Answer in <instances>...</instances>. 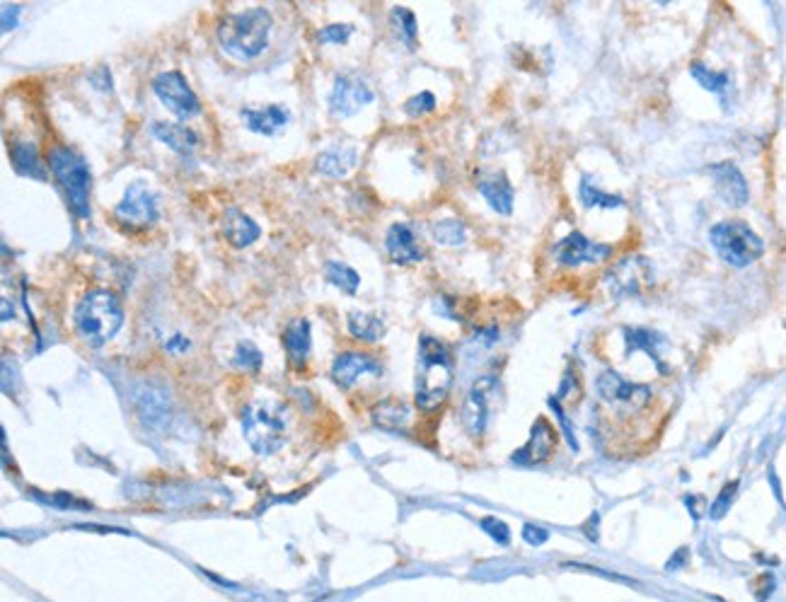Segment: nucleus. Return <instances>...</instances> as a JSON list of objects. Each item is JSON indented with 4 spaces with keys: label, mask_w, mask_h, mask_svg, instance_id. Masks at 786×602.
Here are the masks:
<instances>
[{
    "label": "nucleus",
    "mask_w": 786,
    "mask_h": 602,
    "mask_svg": "<svg viewBox=\"0 0 786 602\" xmlns=\"http://www.w3.org/2000/svg\"><path fill=\"white\" fill-rule=\"evenodd\" d=\"M271 15L264 8H250L242 13L225 15L218 25V44L235 61L250 63L264 54L269 46Z\"/></svg>",
    "instance_id": "nucleus-1"
},
{
    "label": "nucleus",
    "mask_w": 786,
    "mask_h": 602,
    "mask_svg": "<svg viewBox=\"0 0 786 602\" xmlns=\"http://www.w3.org/2000/svg\"><path fill=\"white\" fill-rule=\"evenodd\" d=\"M73 324L78 337L92 349H102L107 341L117 337L124 324V308L112 291H90L75 305Z\"/></svg>",
    "instance_id": "nucleus-2"
},
{
    "label": "nucleus",
    "mask_w": 786,
    "mask_h": 602,
    "mask_svg": "<svg viewBox=\"0 0 786 602\" xmlns=\"http://www.w3.org/2000/svg\"><path fill=\"white\" fill-rule=\"evenodd\" d=\"M453 385V358L443 341L424 334L419 341V366H416V407L436 409L448 397Z\"/></svg>",
    "instance_id": "nucleus-3"
},
{
    "label": "nucleus",
    "mask_w": 786,
    "mask_h": 602,
    "mask_svg": "<svg viewBox=\"0 0 786 602\" xmlns=\"http://www.w3.org/2000/svg\"><path fill=\"white\" fill-rule=\"evenodd\" d=\"M46 162H49L59 187L66 191V199H68V206H71V211L78 218H88L90 187H92L88 162L68 146L51 148L49 155H46Z\"/></svg>",
    "instance_id": "nucleus-4"
},
{
    "label": "nucleus",
    "mask_w": 786,
    "mask_h": 602,
    "mask_svg": "<svg viewBox=\"0 0 786 602\" xmlns=\"http://www.w3.org/2000/svg\"><path fill=\"white\" fill-rule=\"evenodd\" d=\"M242 436L257 455H271L286 438V416L279 404L257 399L242 412Z\"/></svg>",
    "instance_id": "nucleus-5"
},
{
    "label": "nucleus",
    "mask_w": 786,
    "mask_h": 602,
    "mask_svg": "<svg viewBox=\"0 0 786 602\" xmlns=\"http://www.w3.org/2000/svg\"><path fill=\"white\" fill-rule=\"evenodd\" d=\"M709 242H712L716 254H719L726 264L736 266V269H745V266L757 262V259L762 257V252H765V242L743 221L716 223L714 228L709 230Z\"/></svg>",
    "instance_id": "nucleus-6"
},
{
    "label": "nucleus",
    "mask_w": 786,
    "mask_h": 602,
    "mask_svg": "<svg viewBox=\"0 0 786 602\" xmlns=\"http://www.w3.org/2000/svg\"><path fill=\"white\" fill-rule=\"evenodd\" d=\"M160 206L158 194L148 187V182L136 179L129 184V189L124 191V199L114 206V221H117L124 230H148L158 223Z\"/></svg>",
    "instance_id": "nucleus-7"
},
{
    "label": "nucleus",
    "mask_w": 786,
    "mask_h": 602,
    "mask_svg": "<svg viewBox=\"0 0 786 602\" xmlns=\"http://www.w3.org/2000/svg\"><path fill=\"white\" fill-rule=\"evenodd\" d=\"M595 392L603 399L605 404H610L612 409H622V412H639L646 404L651 402V390L646 385H637L622 378L615 370H603L595 380Z\"/></svg>",
    "instance_id": "nucleus-8"
},
{
    "label": "nucleus",
    "mask_w": 786,
    "mask_h": 602,
    "mask_svg": "<svg viewBox=\"0 0 786 602\" xmlns=\"http://www.w3.org/2000/svg\"><path fill=\"white\" fill-rule=\"evenodd\" d=\"M153 90L155 95L160 97V102H163L179 121L192 119L201 112L199 97H196V92L192 88H189L187 78H184L179 71L160 73L158 78L153 80Z\"/></svg>",
    "instance_id": "nucleus-9"
},
{
    "label": "nucleus",
    "mask_w": 786,
    "mask_h": 602,
    "mask_svg": "<svg viewBox=\"0 0 786 602\" xmlns=\"http://www.w3.org/2000/svg\"><path fill=\"white\" fill-rule=\"evenodd\" d=\"M375 100L373 90L368 88L366 80L356 73L337 75L334 88L329 92V114L334 119H349L368 107Z\"/></svg>",
    "instance_id": "nucleus-10"
},
{
    "label": "nucleus",
    "mask_w": 786,
    "mask_h": 602,
    "mask_svg": "<svg viewBox=\"0 0 786 602\" xmlns=\"http://www.w3.org/2000/svg\"><path fill=\"white\" fill-rule=\"evenodd\" d=\"M605 279L615 295H639L653 283V266L641 254H629L612 266Z\"/></svg>",
    "instance_id": "nucleus-11"
},
{
    "label": "nucleus",
    "mask_w": 786,
    "mask_h": 602,
    "mask_svg": "<svg viewBox=\"0 0 786 602\" xmlns=\"http://www.w3.org/2000/svg\"><path fill=\"white\" fill-rule=\"evenodd\" d=\"M496 390H499V382L487 375V378H479L475 385H472V390L467 392L465 402H462L460 419L470 436H482V433L487 431L491 399H494Z\"/></svg>",
    "instance_id": "nucleus-12"
},
{
    "label": "nucleus",
    "mask_w": 786,
    "mask_h": 602,
    "mask_svg": "<svg viewBox=\"0 0 786 602\" xmlns=\"http://www.w3.org/2000/svg\"><path fill=\"white\" fill-rule=\"evenodd\" d=\"M554 257H557V262L564 266L598 264L612 257V247L591 242L581 233H571L566 235L564 240L557 242V247H554Z\"/></svg>",
    "instance_id": "nucleus-13"
},
{
    "label": "nucleus",
    "mask_w": 786,
    "mask_h": 602,
    "mask_svg": "<svg viewBox=\"0 0 786 602\" xmlns=\"http://www.w3.org/2000/svg\"><path fill=\"white\" fill-rule=\"evenodd\" d=\"M554 448H557V431H554L547 419H537L533 431H530V441L518 453H513L511 462H516L520 467L540 465V462L549 460Z\"/></svg>",
    "instance_id": "nucleus-14"
},
{
    "label": "nucleus",
    "mask_w": 786,
    "mask_h": 602,
    "mask_svg": "<svg viewBox=\"0 0 786 602\" xmlns=\"http://www.w3.org/2000/svg\"><path fill=\"white\" fill-rule=\"evenodd\" d=\"M709 175H712L716 194L721 196L724 204L733 208L748 204V182H745L741 170L733 162H716V165L709 167Z\"/></svg>",
    "instance_id": "nucleus-15"
},
{
    "label": "nucleus",
    "mask_w": 786,
    "mask_h": 602,
    "mask_svg": "<svg viewBox=\"0 0 786 602\" xmlns=\"http://www.w3.org/2000/svg\"><path fill=\"white\" fill-rule=\"evenodd\" d=\"M240 119L242 124L247 126L252 133H259L264 138H274L286 129L288 121H291V109L283 107V104H267V107H245L240 109Z\"/></svg>",
    "instance_id": "nucleus-16"
},
{
    "label": "nucleus",
    "mask_w": 786,
    "mask_h": 602,
    "mask_svg": "<svg viewBox=\"0 0 786 602\" xmlns=\"http://www.w3.org/2000/svg\"><path fill=\"white\" fill-rule=\"evenodd\" d=\"M385 247H387V254H390L392 262L400 264V266L419 264V262H424V257H426L424 247L419 245L414 230L409 228L407 223L390 225V230H387V235H385Z\"/></svg>",
    "instance_id": "nucleus-17"
},
{
    "label": "nucleus",
    "mask_w": 786,
    "mask_h": 602,
    "mask_svg": "<svg viewBox=\"0 0 786 602\" xmlns=\"http://www.w3.org/2000/svg\"><path fill=\"white\" fill-rule=\"evenodd\" d=\"M380 373H383L380 363L375 361L373 356H368V353H358V351L342 353V356H337V361H334L332 366V378L339 387H344V390L354 387L363 375H380Z\"/></svg>",
    "instance_id": "nucleus-18"
},
{
    "label": "nucleus",
    "mask_w": 786,
    "mask_h": 602,
    "mask_svg": "<svg viewBox=\"0 0 786 602\" xmlns=\"http://www.w3.org/2000/svg\"><path fill=\"white\" fill-rule=\"evenodd\" d=\"M479 194L487 199V204L494 208L499 216H511L513 213V187L508 182L506 172H479L477 175Z\"/></svg>",
    "instance_id": "nucleus-19"
},
{
    "label": "nucleus",
    "mask_w": 786,
    "mask_h": 602,
    "mask_svg": "<svg viewBox=\"0 0 786 602\" xmlns=\"http://www.w3.org/2000/svg\"><path fill=\"white\" fill-rule=\"evenodd\" d=\"M223 235L230 245L238 247V250H245V247H250L252 242L259 240L262 230H259V225L254 223L247 213H242L240 208L230 206L225 208L223 213Z\"/></svg>",
    "instance_id": "nucleus-20"
},
{
    "label": "nucleus",
    "mask_w": 786,
    "mask_h": 602,
    "mask_svg": "<svg viewBox=\"0 0 786 602\" xmlns=\"http://www.w3.org/2000/svg\"><path fill=\"white\" fill-rule=\"evenodd\" d=\"M283 346H286L288 361L296 368H305L312 346L310 322L303 320V317H296V320L288 322L286 332H283Z\"/></svg>",
    "instance_id": "nucleus-21"
},
{
    "label": "nucleus",
    "mask_w": 786,
    "mask_h": 602,
    "mask_svg": "<svg viewBox=\"0 0 786 602\" xmlns=\"http://www.w3.org/2000/svg\"><path fill=\"white\" fill-rule=\"evenodd\" d=\"M153 129V136L158 138L160 143H165L167 148H172L175 153L182 155V158H192L196 146H199V136L192 129H187L184 124H167V121H158V124L150 126Z\"/></svg>",
    "instance_id": "nucleus-22"
},
{
    "label": "nucleus",
    "mask_w": 786,
    "mask_h": 602,
    "mask_svg": "<svg viewBox=\"0 0 786 602\" xmlns=\"http://www.w3.org/2000/svg\"><path fill=\"white\" fill-rule=\"evenodd\" d=\"M624 341H627V356H632L634 351L649 353L651 361L658 363L661 373H668V366L663 363V349H666V337L653 329H624Z\"/></svg>",
    "instance_id": "nucleus-23"
},
{
    "label": "nucleus",
    "mask_w": 786,
    "mask_h": 602,
    "mask_svg": "<svg viewBox=\"0 0 786 602\" xmlns=\"http://www.w3.org/2000/svg\"><path fill=\"white\" fill-rule=\"evenodd\" d=\"M356 162L358 153L354 146H337L317 155V170L329 179H344Z\"/></svg>",
    "instance_id": "nucleus-24"
},
{
    "label": "nucleus",
    "mask_w": 786,
    "mask_h": 602,
    "mask_svg": "<svg viewBox=\"0 0 786 602\" xmlns=\"http://www.w3.org/2000/svg\"><path fill=\"white\" fill-rule=\"evenodd\" d=\"M10 160H13L17 175L22 177L34 175L37 179H44V170L42 165H39V153L34 143H27V141L15 143V146L10 148Z\"/></svg>",
    "instance_id": "nucleus-25"
},
{
    "label": "nucleus",
    "mask_w": 786,
    "mask_h": 602,
    "mask_svg": "<svg viewBox=\"0 0 786 602\" xmlns=\"http://www.w3.org/2000/svg\"><path fill=\"white\" fill-rule=\"evenodd\" d=\"M346 322H349V332L361 341H378L383 339L385 334V322L380 320V317L371 315V312L351 310Z\"/></svg>",
    "instance_id": "nucleus-26"
},
{
    "label": "nucleus",
    "mask_w": 786,
    "mask_h": 602,
    "mask_svg": "<svg viewBox=\"0 0 786 602\" xmlns=\"http://www.w3.org/2000/svg\"><path fill=\"white\" fill-rule=\"evenodd\" d=\"M409 419V407L404 402H397V399H387V402L378 404L373 409V421L375 426L385 428V431H400L407 424Z\"/></svg>",
    "instance_id": "nucleus-27"
},
{
    "label": "nucleus",
    "mask_w": 786,
    "mask_h": 602,
    "mask_svg": "<svg viewBox=\"0 0 786 602\" xmlns=\"http://www.w3.org/2000/svg\"><path fill=\"white\" fill-rule=\"evenodd\" d=\"M390 25L395 37L407 46V49H416V42H419V25H416V17L409 8H392L390 13Z\"/></svg>",
    "instance_id": "nucleus-28"
},
{
    "label": "nucleus",
    "mask_w": 786,
    "mask_h": 602,
    "mask_svg": "<svg viewBox=\"0 0 786 602\" xmlns=\"http://www.w3.org/2000/svg\"><path fill=\"white\" fill-rule=\"evenodd\" d=\"M579 199L586 208H617L624 206V199L620 194H608V191L593 187L591 177H581L579 184Z\"/></svg>",
    "instance_id": "nucleus-29"
},
{
    "label": "nucleus",
    "mask_w": 786,
    "mask_h": 602,
    "mask_svg": "<svg viewBox=\"0 0 786 602\" xmlns=\"http://www.w3.org/2000/svg\"><path fill=\"white\" fill-rule=\"evenodd\" d=\"M325 276L332 286H337L339 291L346 295H354L361 286V276L356 274V269L346 266L342 262H327L325 264Z\"/></svg>",
    "instance_id": "nucleus-30"
},
{
    "label": "nucleus",
    "mask_w": 786,
    "mask_h": 602,
    "mask_svg": "<svg viewBox=\"0 0 786 602\" xmlns=\"http://www.w3.org/2000/svg\"><path fill=\"white\" fill-rule=\"evenodd\" d=\"M433 240H436L438 245H448V247L465 245L467 240L465 223L458 221V218H443V221L433 225Z\"/></svg>",
    "instance_id": "nucleus-31"
},
{
    "label": "nucleus",
    "mask_w": 786,
    "mask_h": 602,
    "mask_svg": "<svg viewBox=\"0 0 786 602\" xmlns=\"http://www.w3.org/2000/svg\"><path fill=\"white\" fill-rule=\"evenodd\" d=\"M690 73H692V78H695L697 83L702 85V88H707V90H712V92H719V95L728 88V75L709 71V68L704 66V63H692Z\"/></svg>",
    "instance_id": "nucleus-32"
},
{
    "label": "nucleus",
    "mask_w": 786,
    "mask_h": 602,
    "mask_svg": "<svg viewBox=\"0 0 786 602\" xmlns=\"http://www.w3.org/2000/svg\"><path fill=\"white\" fill-rule=\"evenodd\" d=\"M235 366L240 370H250V373H257L262 368V351L252 344V341H240L238 351H235Z\"/></svg>",
    "instance_id": "nucleus-33"
},
{
    "label": "nucleus",
    "mask_w": 786,
    "mask_h": 602,
    "mask_svg": "<svg viewBox=\"0 0 786 602\" xmlns=\"http://www.w3.org/2000/svg\"><path fill=\"white\" fill-rule=\"evenodd\" d=\"M351 34H354V27L344 25V22H334V25L322 27V30L317 32V42L320 44H346L349 42Z\"/></svg>",
    "instance_id": "nucleus-34"
},
{
    "label": "nucleus",
    "mask_w": 786,
    "mask_h": 602,
    "mask_svg": "<svg viewBox=\"0 0 786 602\" xmlns=\"http://www.w3.org/2000/svg\"><path fill=\"white\" fill-rule=\"evenodd\" d=\"M433 109H436V95L433 92H419V95H414L412 100H407L404 104V112L409 114V117H424V114H431Z\"/></svg>",
    "instance_id": "nucleus-35"
},
{
    "label": "nucleus",
    "mask_w": 786,
    "mask_h": 602,
    "mask_svg": "<svg viewBox=\"0 0 786 602\" xmlns=\"http://www.w3.org/2000/svg\"><path fill=\"white\" fill-rule=\"evenodd\" d=\"M482 530L487 532V535H491V540H496V544H506L511 542V530H508V525L504 523V520H499V518H484L482 523Z\"/></svg>",
    "instance_id": "nucleus-36"
},
{
    "label": "nucleus",
    "mask_w": 786,
    "mask_h": 602,
    "mask_svg": "<svg viewBox=\"0 0 786 602\" xmlns=\"http://www.w3.org/2000/svg\"><path fill=\"white\" fill-rule=\"evenodd\" d=\"M736 491H738V482H728V484L724 486V491H721L719 499H716V501H714V506H712V518H714V520L724 518L728 508H731L733 499H736Z\"/></svg>",
    "instance_id": "nucleus-37"
},
{
    "label": "nucleus",
    "mask_w": 786,
    "mask_h": 602,
    "mask_svg": "<svg viewBox=\"0 0 786 602\" xmlns=\"http://www.w3.org/2000/svg\"><path fill=\"white\" fill-rule=\"evenodd\" d=\"M523 540L533 544V547H540V544H545L549 540V532L545 528H540V525H525Z\"/></svg>",
    "instance_id": "nucleus-38"
},
{
    "label": "nucleus",
    "mask_w": 786,
    "mask_h": 602,
    "mask_svg": "<svg viewBox=\"0 0 786 602\" xmlns=\"http://www.w3.org/2000/svg\"><path fill=\"white\" fill-rule=\"evenodd\" d=\"M581 395V382L574 380V375L566 373L564 380H562V387H559V399H571Z\"/></svg>",
    "instance_id": "nucleus-39"
},
{
    "label": "nucleus",
    "mask_w": 786,
    "mask_h": 602,
    "mask_svg": "<svg viewBox=\"0 0 786 602\" xmlns=\"http://www.w3.org/2000/svg\"><path fill=\"white\" fill-rule=\"evenodd\" d=\"M90 83L95 85V88H100V90H112V73H109V68L107 66H100L97 68L95 73L90 75Z\"/></svg>",
    "instance_id": "nucleus-40"
},
{
    "label": "nucleus",
    "mask_w": 786,
    "mask_h": 602,
    "mask_svg": "<svg viewBox=\"0 0 786 602\" xmlns=\"http://www.w3.org/2000/svg\"><path fill=\"white\" fill-rule=\"evenodd\" d=\"M552 407H554V412L559 414V419H562V428H564V436H566V441H569V445H571V450H579V443H576V438H574V431H571V424H569V419H566L564 416V412H562V407H559L557 402H552Z\"/></svg>",
    "instance_id": "nucleus-41"
},
{
    "label": "nucleus",
    "mask_w": 786,
    "mask_h": 602,
    "mask_svg": "<svg viewBox=\"0 0 786 602\" xmlns=\"http://www.w3.org/2000/svg\"><path fill=\"white\" fill-rule=\"evenodd\" d=\"M20 5H5L3 8V32H8L10 27H17V15H20Z\"/></svg>",
    "instance_id": "nucleus-42"
},
{
    "label": "nucleus",
    "mask_w": 786,
    "mask_h": 602,
    "mask_svg": "<svg viewBox=\"0 0 786 602\" xmlns=\"http://www.w3.org/2000/svg\"><path fill=\"white\" fill-rule=\"evenodd\" d=\"M165 346H167V349H170L172 353H184L192 344H189V339H184L182 334L177 332V334H172V337L165 341Z\"/></svg>",
    "instance_id": "nucleus-43"
}]
</instances>
